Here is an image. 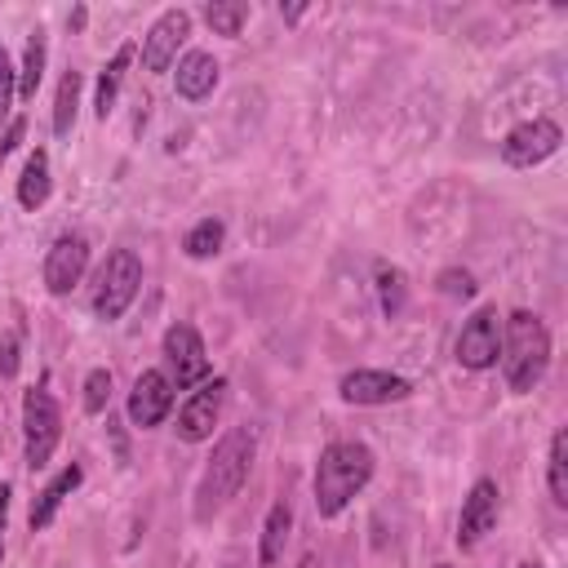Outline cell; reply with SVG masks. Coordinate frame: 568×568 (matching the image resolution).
I'll return each mask as SVG.
<instances>
[{"label": "cell", "mask_w": 568, "mask_h": 568, "mask_svg": "<svg viewBox=\"0 0 568 568\" xmlns=\"http://www.w3.org/2000/svg\"><path fill=\"white\" fill-rule=\"evenodd\" d=\"M253 453H257V435L248 426H231L217 439V448H213V457H209V466H204V475L195 484V519L200 524L213 519L244 488L248 466H253Z\"/></svg>", "instance_id": "cell-1"}, {"label": "cell", "mask_w": 568, "mask_h": 568, "mask_svg": "<svg viewBox=\"0 0 568 568\" xmlns=\"http://www.w3.org/2000/svg\"><path fill=\"white\" fill-rule=\"evenodd\" d=\"M373 479V448L359 439H337L315 462V510L324 519L342 515L351 497Z\"/></svg>", "instance_id": "cell-2"}, {"label": "cell", "mask_w": 568, "mask_h": 568, "mask_svg": "<svg viewBox=\"0 0 568 568\" xmlns=\"http://www.w3.org/2000/svg\"><path fill=\"white\" fill-rule=\"evenodd\" d=\"M501 373L515 395H528L550 364V333L532 311H510L501 333Z\"/></svg>", "instance_id": "cell-3"}, {"label": "cell", "mask_w": 568, "mask_h": 568, "mask_svg": "<svg viewBox=\"0 0 568 568\" xmlns=\"http://www.w3.org/2000/svg\"><path fill=\"white\" fill-rule=\"evenodd\" d=\"M138 284H142V262L129 253V248H115L106 253V262L98 266L93 275V288H89V306L98 320H120L129 311V302L138 297Z\"/></svg>", "instance_id": "cell-4"}, {"label": "cell", "mask_w": 568, "mask_h": 568, "mask_svg": "<svg viewBox=\"0 0 568 568\" xmlns=\"http://www.w3.org/2000/svg\"><path fill=\"white\" fill-rule=\"evenodd\" d=\"M22 430H27V466L44 470L62 435V408L44 386H31L22 395Z\"/></svg>", "instance_id": "cell-5"}, {"label": "cell", "mask_w": 568, "mask_h": 568, "mask_svg": "<svg viewBox=\"0 0 568 568\" xmlns=\"http://www.w3.org/2000/svg\"><path fill=\"white\" fill-rule=\"evenodd\" d=\"M497 351H501V320H497V306H479L462 333H457V364L479 373V368H493L497 364Z\"/></svg>", "instance_id": "cell-6"}, {"label": "cell", "mask_w": 568, "mask_h": 568, "mask_svg": "<svg viewBox=\"0 0 568 568\" xmlns=\"http://www.w3.org/2000/svg\"><path fill=\"white\" fill-rule=\"evenodd\" d=\"M559 142H564V133H559L555 120H524V124H515V129L501 138V160H506L510 169H532V164H541L546 155H555Z\"/></svg>", "instance_id": "cell-7"}, {"label": "cell", "mask_w": 568, "mask_h": 568, "mask_svg": "<svg viewBox=\"0 0 568 568\" xmlns=\"http://www.w3.org/2000/svg\"><path fill=\"white\" fill-rule=\"evenodd\" d=\"M164 359H169V373H173L169 382L178 390H186V386L209 377V355H204V342H200V333L191 324H169L164 328Z\"/></svg>", "instance_id": "cell-8"}, {"label": "cell", "mask_w": 568, "mask_h": 568, "mask_svg": "<svg viewBox=\"0 0 568 568\" xmlns=\"http://www.w3.org/2000/svg\"><path fill=\"white\" fill-rule=\"evenodd\" d=\"M222 399H226V377H213V382H204L200 390H191L186 404L178 408V439H186V444L209 439L213 426H217Z\"/></svg>", "instance_id": "cell-9"}, {"label": "cell", "mask_w": 568, "mask_h": 568, "mask_svg": "<svg viewBox=\"0 0 568 568\" xmlns=\"http://www.w3.org/2000/svg\"><path fill=\"white\" fill-rule=\"evenodd\" d=\"M191 36V13L186 9H169L151 22V31L142 36V67L146 71H169V62L178 58V49Z\"/></svg>", "instance_id": "cell-10"}, {"label": "cell", "mask_w": 568, "mask_h": 568, "mask_svg": "<svg viewBox=\"0 0 568 568\" xmlns=\"http://www.w3.org/2000/svg\"><path fill=\"white\" fill-rule=\"evenodd\" d=\"M337 395L346 404H395L413 395V382L399 373H382V368H355L337 382Z\"/></svg>", "instance_id": "cell-11"}, {"label": "cell", "mask_w": 568, "mask_h": 568, "mask_svg": "<svg viewBox=\"0 0 568 568\" xmlns=\"http://www.w3.org/2000/svg\"><path fill=\"white\" fill-rule=\"evenodd\" d=\"M169 408H173V382L160 368L138 373V382L129 390V422L138 430H151V426H160L169 417Z\"/></svg>", "instance_id": "cell-12"}, {"label": "cell", "mask_w": 568, "mask_h": 568, "mask_svg": "<svg viewBox=\"0 0 568 568\" xmlns=\"http://www.w3.org/2000/svg\"><path fill=\"white\" fill-rule=\"evenodd\" d=\"M89 266V240L84 235H58L49 257H44V284L49 293H71V284H80Z\"/></svg>", "instance_id": "cell-13"}, {"label": "cell", "mask_w": 568, "mask_h": 568, "mask_svg": "<svg viewBox=\"0 0 568 568\" xmlns=\"http://www.w3.org/2000/svg\"><path fill=\"white\" fill-rule=\"evenodd\" d=\"M493 524H497V484H493V479H479V484L466 493V501H462L457 546H462V550L479 546L484 532H493Z\"/></svg>", "instance_id": "cell-14"}, {"label": "cell", "mask_w": 568, "mask_h": 568, "mask_svg": "<svg viewBox=\"0 0 568 568\" xmlns=\"http://www.w3.org/2000/svg\"><path fill=\"white\" fill-rule=\"evenodd\" d=\"M80 479H84V470H80V466L71 462L67 470H58V475H53V479L44 484V493H40V497L31 501V528H36V532L53 524V515H58V506H62V501H67V497H71V493L80 488Z\"/></svg>", "instance_id": "cell-15"}, {"label": "cell", "mask_w": 568, "mask_h": 568, "mask_svg": "<svg viewBox=\"0 0 568 568\" xmlns=\"http://www.w3.org/2000/svg\"><path fill=\"white\" fill-rule=\"evenodd\" d=\"M213 84H217V62H213V53L191 49V53L178 62V93H182L186 102H200V98L213 93Z\"/></svg>", "instance_id": "cell-16"}, {"label": "cell", "mask_w": 568, "mask_h": 568, "mask_svg": "<svg viewBox=\"0 0 568 568\" xmlns=\"http://www.w3.org/2000/svg\"><path fill=\"white\" fill-rule=\"evenodd\" d=\"M288 528H293V510L284 501L271 506L266 524H262V546H257V568H280L284 559V541H288Z\"/></svg>", "instance_id": "cell-17"}, {"label": "cell", "mask_w": 568, "mask_h": 568, "mask_svg": "<svg viewBox=\"0 0 568 568\" xmlns=\"http://www.w3.org/2000/svg\"><path fill=\"white\" fill-rule=\"evenodd\" d=\"M44 200H49V155L36 146V151L27 155L22 178H18V204H22V209H40Z\"/></svg>", "instance_id": "cell-18"}, {"label": "cell", "mask_w": 568, "mask_h": 568, "mask_svg": "<svg viewBox=\"0 0 568 568\" xmlns=\"http://www.w3.org/2000/svg\"><path fill=\"white\" fill-rule=\"evenodd\" d=\"M129 62H133V44H120V49H115V58L106 62V71L98 75V98H93L98 120H106V115H111V106H115V93H120V80H124V71H129Z\"/></svg>", "instance_id": "cell-19"}, {"label": "cell", "mask_w": 568, "mask_h": 568, "mask_svg": "<svg viewBox=\"0 0 568 568\" xmlns=\"http://www.w3.org/2000/svg\"><path fill=\"white\" fill-rule=\"evenodd\" d=\"M40 75H44V31H31L27 36V49H22V71H18V98H36L40 89Z\"/></svg>", "instance_id": "cell-20"}, {"label": "cell", "mask_w": 568, "mask_h": 568, "mask_svg": "<svg viewBox=\"0 0 568 568\" xmlns=\"http://www.w3.org/2000/svg\"><path fill=\"white\" fill-rule=\"evenodd\" d=\"M80 71H67L62 80H58V98H53V133L58 138H67L71 133V124H75V106H80Z\"/></svg>", "instance_id": "cell-21"}, {"label": "cell", "mask_w": 568, "mask_h": 568, "mask_svg": "<svg viewBox=\"0 0 568 568\" xmlns=\"http://www.w3.org/2000/svg\"><path fill=\"white\" fill-rule=\"evenodd\" d=\"M377 297H382V315L386 320H399L404 315V297H408V280L399 266H377Z\"/></svg>", "instance_id": "cell-22"}, {"label": "cell", "mask_w": 568, "mask_h": 568, "mask_svg": "<svg viewBox=\"0 0 568 568\" xmlns=\"http://www.w3.org/2000/svg\"><path fill=\"white\" fill-rule=\"evenodd\" d=\"M550 497L555 506H568V430H555L550 439Z\"/></svg>", "instance_id": "cell-23"}, {"label": "cell", "mask_w": 568, "mask_h": 568, "mask_svg": "<svg viewBox=\"0 0 568 568\" xmlns=\"http://www.w3.org/2000/svg\"><path fill=\"white\" fill-rule=\"evenodd\" d=\"M204 22L217 36H240V27L248 22V4L244 0H222V4H204Z\"/></svg>", "instance_id": "cell-24"}, {"label": "cell", "mask_w": 568, "mask_h": 568, "mask_svg": "<svg viewBox=\"0 0 568 568\" xmlns=\"http://www.w3.org/2000/svg\"><path fill=\"white\" fill-rule=\"evenodd\" d=\"M222 222L217 217H204V222H195L191 231H186V240H182V248H186V257H213L217 248H222Z\"/></svg>", "instance_id": "cell-25"}, {"label": "cell", "mask_w": 568, "mask_h": 568, "mask_svg": "<svg viewBox=\"0 0 568 568\" xmlns=\"http://www.w3.org/2000/svg\"><path fill=\"white\" fill-rule=\"evenodd\" d=\"M111 404V373L106 368H93L84 377V413H102Z\"/></svg>", "instance_id": "cell-26"}, {"label": "cell", "mask_w": 568, "mask_h": 568, "mask_svg": "<svg viewBox=\"0 0 568 568\" xmlns=\"http://www.w3.org/2000/svg\"><path fill=\"white\" fill-rule=\"evenodd\" d=\"M13 98H18V71L0 44V124H9V111H13Z\"/></svg>", "instance_id": "cell-27"}, {"label": "cell", "mask_w": 568, "mask_h": 568, "mask_svg": "<svg viewBox=\"0 0 568 568\" xmlns=\"http://www.w3.org/2000/svg\"><path fill=\"white\" fill-rule=\"evenodd\" d=\"M439 293H448V297H475L470 271H444V275H439Z\"/></svg>", "instance_id": "cell-28"}, {"label": "cell", "mask_w": 568, "mask_h": 568, "mask_svg": "<svg viewBox=\"0 0 568 568\" xmlns=\"http://www.w3.org/2000/svg\"><path fill=\"white\" fill-rule=\"evenodd\" d=\"M22 133H27V120H22V115H13V120L4 124V133H0V164H4V160H9L13 151H18Z\"/></svg>", "instance_id": "cell-29"}, {"label": "cell", "mask_w": 568, "mask_h": 568, "mask_svg": "<svg viewBox=\"0 0 568 568\" xmlns=\"http://www.w3.org/2000/svg\"><path fill=\"white\" fill-rule=\"evenodd\" d=\"M18 373V333H4L0 337V377H13Z\"/></svg>", "instance_id": "cell-30"}, {"label": "cell", "mask_w": 568, "mask_h": 568, "mask_svg": "<svg viewBox=\"0 0 568 568\" xmlns=\"http://www.w3.org/2000/svg\"><path fill=\"white\" fill-rule=\"evenodd\" d=\"M9 484H0V559H4V528H9Z\"/></svg>", "instance_id": "cell-31"}, {"label": "cell", "mask_w": 568, "mask_h": 568, "mask_svg": "<svg viewBox=\"0 0 568 568\" xmlns=\"http://www.w3.org/2000/svg\"><path fill=\"white\" fill-rule=\"evenodd\" d=\"M280 13H284L288 22H297V18H302V4H280Z\"/></svg>", "instance_id": "cell-32"}, {"label": "cell", "mask_w": 568, "mask_h": 568, "mask_svg": "<svg viewBox=\"0 0 568 568\" xmlns=\"http://www.w3.org/2000/svg\"><path fill=\"white\" fill-rule=\"evenodd\" d=\"M84 18H89V13L75 4V9H71V31H80V27H84Z\"/></svg>", "instance_id": "cell-33"}, {"label": "cell", "mask_w": 568, "mask_h": 568, "mask_svg": "<svg viewBox=\"0 0 568 568\" xmlns=\"http://www.w3.org/2000/svg\"><path fill=\"white\" fill-rule=\"evenodd\" d=\"M519 568H541V564H532V559H524V564H519Z\"/></svg>", "instance_id": "cell-34"}, {"label": "cell", "mask_w": 568, "mask_h": 568, "mask_svg": "<svg viewBox=\"0 0 568 568\" xmlns=\"http://www.w3.org/2000/svg\"><path fill=\"white\" fill-rule=\"evenodd\" d=\"M435 568H448V564H435Z\"/></svg>", "instance_id": "cell-35"}]
</instances>
